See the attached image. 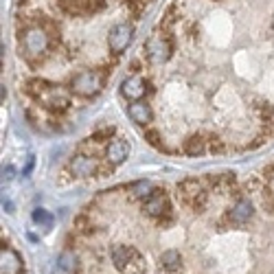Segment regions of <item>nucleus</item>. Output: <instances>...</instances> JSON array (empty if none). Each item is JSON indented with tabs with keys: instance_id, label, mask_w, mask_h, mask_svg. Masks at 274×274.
<instances>
[{
	"instance_id": "nucleus-23",
	"label": "nucleus",
	"mask_w": 274,
	"mask_h": 274,
	"mask_svg": "<svg viewBox=\"0 0 274 274\" xmlns=\"http://www.w3.org/2000/svg\"><path fill=\"white\" fill-rule=\"evenodd\" d=\"M147 2H149V0H123V4H125V7H128L134 15H140V13H143L145 7H147Z\"/></svg>"
},
{
	"instance_id": "nucleus-1",
	"label": "nucleus",
	"mask_w": 274,
	"mask_h": 274,
	"mask_svg": "<svg viewBox=\"0 0 274 274\" xmlns=\"http://www.w3.org/2000/svg\"><path fill=\"white\" fill-rule=\"evenodd\" d=\"M24 92L51 114H64L70 108V88L66 90L60 83H51L46 79H29Z\"/></svg>"
},
{
	"instance_id": "nucleus-19",
	"label": "nucleus",
	"mask_w": 274,
	"mask_h": 274,
	"mask_svg": "<svg viewBox=\"0 0 274 274\" xmlns=\"http://www.w3.org/2000/svg\"><path fill=\"white\" fill-rule=\"evenodd\" d=\"M31 219H33V224L40 226V228H51L53 222H55V217H53L46 208H35L33 215H31Z\"/></svg>"
},
{
	"instance_id": "nucleus-10",
	"label": "nucleus",
	"mask_w": 274,
	"mask_h": 274,
	"mask_svg": "<svg viewBox=\"0 0 274 274\" xmlns=\"http://www.w3.org/2000/svg\"><path fill=\"white\" fill-rule=\"evenodd\" d=\"M60 9L70 18H86L105 9V0H62Z\"/></svg>"
},
{
	"instance_id": "nucleus-18",
	"label": "nucleus",
	"mask_w": 274,
	"mask_h": 274,
	"mask_svg": "<svg viewBox=\"0 0 274 274\" xmlns=\"http://www.w3.org/2000/svg\"><path fill=\"white\" fill-rule=\"evenodd\" d=\"M151 193H154V184L149 180H138L130 187V196L134 200H147Z\"/></svg>"
},
{
	"instance_id": "nucleus-28",
	"label": "nucleus",
	"mask_w": 274,
	"mask_h": 274,
	"mask_svg": "<svg viewBox=\"0 0 274 274\" xmlns=\"http://www.w3.org/2000/svg\"><path fill=\"white\" fill-rule=\"evenodd\" d=\"M2 178H4V180H11V178H13V167L11 165H7L2 169Z\"/></svg>"
},
{
	"instance_id": "nucleus-7",
	"label": "nucleus",
	"mask_w": 274,
	"mask_h": 274,
	"mask_svg": "<svg viewBox=\"0 0 274 274\" xmlns=\"http://www.w3.org/2000/svg\"><path fill=\"white\" fill-rule=\"evenodd\" d=\"M145 57L151 62V64L160 66V64H167L171 60V53H173V46H171V40L162 33H154L149 35V40L145 42Z\"/></svg>"
},
{
	"instance_id": "nucleus-26",
	"label": "nucleus",
	"mask_w": 274,
	"mask_h": 274,
	"mask_svg": "<svg viewBox=\"0 0 274 274\" xmlns=\"http://www.w3.org/2000/svg\"><path fill=\"white\" fill-rule=\"evenodd\" d=\"M60 263H62V268H64V270H72V263H75V257H72L70 252H62Z\"/></svg>"
},
{
	"instance_id": "nucleus-15",
	"label": "nucleus",
	"mask_w": 274,
	"mask_h": 274,
	"mask_svg": "<svg viewBox=\"0 0 274 274\" xmlns=\"http://www.w3.org/2000/svg\"><path fill=\"white\" fill-rule=\"evenodd\" d=\"M128 117L132 119V123L140 125V128H149V123L154 121V110L147 101H132L128 105Z\"/></svg>"
},
{
	"instance_id": "nucleus-8",
	"label": "nucleus",
	"mask_w": 274,
	"mask_h": 274,
	"mask_svg": "<svg viewBox=\"0 0 274 274\" xmlns=\"http://www.w3.org/2000/svg\"><path fill=\"white\" fill-rule=\"evenodd\" d=\"M134 24L132 22H117L110 26V33H108V49L112 55H123L128 51V46L134 40Z\"/></svg>"
},
{
	"instance_id": "nucleus-22",
	"label": "nucleus",
	"mask_w": 274,
	"mask_h": 274,
	"mask_svg": "<svg viewBox=\"0 0 274 274\" xmlns=\"http://www.w3.org/2000/svg\"><path fill=\"white\" fill-rule=\"evenodd\" d=\"M206 140H208V151H210V154H224V151H226V147H224L222 140H219V136L208 134Z\"/></svg>"
},
{
	"instance_id": "nucleus-13",
	"label": "nucleus",
	"mask_w": 274,
	"mask_h": 274,
	"mask_svg": "<svg viewBox=\"0 0 274 274\" xmlns=\"http://www.w3.org/2000/svg\"><path fill=\"white\" fill-rule=\"evenodd\" d=\"M252 215H255V206H252V202H250L248 198H239L233 206L228 208L226 219H228L230 226H241V224L250 222Z\"/></svg>"
},
{
	"instance_id": "nucleus-16",
	"label": "nucleus",
	"mask_w": 274,
	"mask_h": 274,
	"mask_svg": "<svg viewBox=\"0 0 274 274\" xmlns=\"http://www.w3.org/2000/svg\"><path fill=\"white\" fill-rule=\"evenodd\" d=\"M182 151L187 156H202V154H206L208 151V140H206V136H202V134H193V136H189L187 140H184V145H182Z\"/></svg>"
},
{
	"instance_id": "nucleus-3",
	"label": "nucleus",
	"mask_w": 274,
	"mask_h": 274,
	"mask_svg": "<svg viewBox=\"0 0 274 274\" xmlns=\"http://www.w3.org/2000/svg\"><path fill=\"white\" fill-rule=\"evenodd\" d=\"M110 257H112L114 268L121 274H145V257L134 246H128V244L112 246Z\"/></svg>"
},
{
	"instance_id": "nucleus-24",
	"label": "nucleus",
	"mask_w": 274,
	"mask_h": 274,
	"mask_svg": "<svg viewBox=\"0 0 274 274\" xmlns=\"http://www.w3.org/2000/svg\"><path fill=\"white\" fill-rule=\"evenodd\" d=\"M145 140H147V143H149L151 147H156V149H162V143H160V132H158V130L145 128Z\"/></svg>"
},
{
	"instance_id": "nucleus-25",
	"label": "nucleus",
	"mask_w": 274,
	"mask_h": 274,
	"mask_svg": "<svg viewBox=\"0 0 274 274\" xmlns=\"http://www.w3.org/2000/svg\"><path fill=\"white\" fill-rule=\"evenodd\" d=\"M173 22H176V7H169V9H167V13H165V20L160 22V26H162V29H169Z\"/></svg>"
},
{
	"instance_id": "nucleus-2",
	"label": "nucleus",
	"mask_w": 274,
	"mask_h": 274,
	"mask_svg": "<svg viewBox=\"0 0 274 274\" xmlns=\"http://www.w3.org/2000/svg\"><path fill=\"white\" fill-rule=\"evenodd\" d=\"M53 38L55 35L46 29L44 24H26L22 31H20V53L24 55V60L29 64L38 66L51 51Z\"/></svg>"
},
{
	"instance_id": "nucleus-12",
	"label": "nucleus",
	"mask_w": 274,
	"mask_h": 274,
	"mask_svg": "<svg viewBox=\"0 0 274 274\" xmlns=\"http://www.w3.org/2000/svg\"><path fill=\"white\" fill-rule=\"evenodd\" d=\"M147 94V81L140 75H130L121 81V97L128 101H140Z\"/></svg>"
},
{
	"instance_id": "nucleus-20",
	"label": "nucleus",
	"mask_w": 274,
	"mask_h": 274,
	"mask_svg": "<svg viewBox=\"0 0 274 274\" xmlns=\"http://www.w3.org/2000/svg\"><path fill=\"white\" fill-rule=\"evenodd\" d=\"M114 132H117V130H114L112 125H105V128L94 132V134L88 140H90V143H92V140H94V143H110V140L114 138Z\"/></svg>"
},
{
	"instance_id": "nucleus-4",
	"label": "nucleus",
	"mask_w": 274,
	"mask_h": 274,
	"mask_svg": "<svg viewBox=\"0 0 274 274\" xmlns=\"http://www.w3.org/2000/svg\"><path fill=\"white\" fill-rule=\"evenodd\" d=\"M70 92L83 99H92L103 92L105 88V72L103 70H81L70 79Z\"/></svg>"
},
{
	"instance_id": "nucleus-17",
	"label": "nucleus",
	"mask_w": 274,
	"mask_h": 274,
	"mask_svg": "<svg viewBox=\"0 0 274 274\" xmlns=\"http://www.w3.org/2000/svg\"><path fill=\"white\" fill-rule=\"evenodd\" d=\"M160 268L167 272H178L182 268V255L178 250H165L160 255Z\"/></svg>"
},
{
	"instance_id": "nucleus-21",
	"label": "nucleus",
	"mask_w": 274,
	"mask_h": 274,
	"mask_svg": "<svg viewBox=\"0 0 274 274\" xmlns=\"http://www.w3.org/2000/svg\"><path fill=\"white\" fill-rule=\"evenodd\" d=\"M75 228H77V233H81V235H92L94 233V224H92V219L88 217V215H79V217L75 219Z\"/></svg>"
},
{
	"instance_id": "nucleus-27",
	"label": "nucleus",
	"mask_w": 274,
	"mask_h": 274,
	"mask_svg": "<svg viewBox=\"0 0 274 274\" xmlns=\"http://www.w3.org/2000/svg\"><path fill=\"white\" fill-rule=\"evenodd\" d=\"M33 165H35V156H29L26 158V167L22 169V176H29L31 169H33Z\"/></svg>"
},
{
	"instance_id": "nucleus-9",
	"label": "nucleus",
	"mask_w": 274,
	"mask_h": 274,
	"mask_svg": "<svg viewBox=\"0 0 274 274\" xmlns=\"http://www.w3.org/2000/svg\"><path fill=\"white\" fill-rule=\"evenodd\" d=\"M68 171L72 178L79 180H88V178H97L101 173L97 158H92L90 154H75L68 158Z\"/></svg>"
},
{
	"instance_id": "nucleus-5",
	"label": "nucleus",
	"mask_w": 274,
	"mask_h": 274,
	"mask_svg": "<svg viewBox=\"0 0 274 274\" xmlns=\"http://www.w3.org/2000/svg\"><path fill=\"white\" fill-rule=\"evenodd\" d=\"M178 198L196 213H202L208 204V191L204 182H200L198 178H187L178 184Z\"/></svg>"
},
{
	"instance_id": "nucleus-6",
	"label": "nucleus",
	"mask_w": 274,
	"mask_h": 274,
	"mask_svg": "<svg viewBox=\"0 0 274 274\" xmlns=\"http://www.w3.org/2000/svg\"><path fill=\"white\" fill-rule=\"evenodd\" d=\"M143 213L151 219H158L160 224H162V219L169 222L171 219V202H169V196H167L165 189H154V193H151L147 200H143Z\"/></svg>"
},
{
	"instance_id": "nucleus-14",
	"label": "nucleus",
	"mask_w": 274,
	"mask_h": 274,
	"mask_svg": "<svg viewBox=\"0 0 274 274\" xmlns=\"http://www.w3.org/2000/svg\"><path fill=\"white\" fill-rule=\"evenodd\" d=\"M0 270H2V274H22L24 272V259L13 248L4 246V241H2V252H0Z\"/></svg>"
},
{
	"instance_id": "nucleus-11",
	"label": "nucleus",
	"mask_w": 274,
	"mask_h": 274,
	"mask_svg": "<svg viewBox=\"0 0 274 274\" xmlns=\"http://www.w3.org/2000/svg\"><path fill=\"white\" fill-rule=\"evenodd\" d=\"M130 151H132V147L125 138H112L108 145H105V162H108L110 167L123 165V162L130 158Z\"/></svg>"
}]
</instances>
